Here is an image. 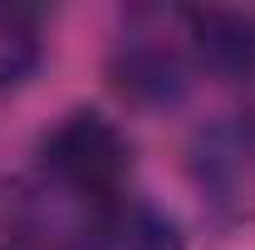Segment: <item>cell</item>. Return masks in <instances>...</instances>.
I'll use <instances>...</instances> for the list:
<instances>
[{
    "label": "cell",
    "instance_id": "cell-1",
    "mask_svg": "<svg viewBox=\"0 0 255 250\" xmlns=\"http://www.w3.org/2000/svg\"><path fill=\"white\" fill-rule=\"evenodd\" d=\"M39 162H44V177L59 191H74L89 206H98V201L123 191L128 167H132V147H128L123 127L113 118H103L98 108H69L49 127Z\"/></svg>",
    "mask_w": 255,
    "mask_h": 250
},
{
    "label": "cell",
    "instance_id": "cell-5",
    "mask_svg": "<svg viewBox=\"0 0 255 250\" xmlns=\"http://www.w3.org/2000/svg\"><path fill=\"white\" fill-rule=\"evenodd\" d=\"M255 157V123H241V118H226V123H211L196 132L191 142V172L196 182L211 191H231L241 182V172L251 167Z\"/></svg>",
    "mask_w": 255,
    "mask_h": 250
},
{
    "label": "cell",
    "instance_id": "cell-2",
    "mask_svg": "<svg viewBox=\"0 0 255 250\" xmlns=\"http://www.w3.org/2000/svg\"><path fill=\"white\" fill-rule=\"evenodd\" d=\"M108 74H113V89L132 103H177L187 94V59L157 30H128L113 44Z\"/></svg>",
    "mask_w": 255,
    "mask_h": 250
},
{
    "label": "cell",
    "instance_id": "cell-4",
    "mask_svg": "<svg viewBox=\"0 0 255 250\" xmlns=\"http://www.w3.org/2000/svg\"><path fill=\"white\" fill-rule=\"evenodd\" d=\"M89 246L94 250H182L187 236L177 216H167L157 201L118 191L89 211Z\"/></svg>",
    "mask_w": 255,
    "mask_h": 250
},
{
    "label": "cell",
    "instance_id": "cell-3",
    "mask_svg": "<svg viewBox=\"0 0 255 250\" xmlns=\"http://www.w3.org/2000/svg\"><path fill=\"white\" fill-rule=\"evenodd\" d=\"M182 30L206 74L226 84L255 79V10H221V5L182 10Z\"/></svg>",
    "mask_w": 255,
    "mask_h": 250
}]
</instances>
